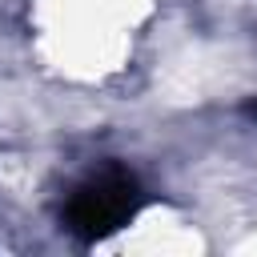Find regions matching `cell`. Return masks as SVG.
I'll return each mask as SVG.
<instances>
[{
	"instance_id": "1",
	"label": "cell",
	"mask_w": 257,
	"mask_h": 257,
	"mask_svg": "<svg viewBox=\"0 0 257 257\" xmlns=\"http://www.w3.org/2000/svg\"><path fill=\"white\" fill-rule=\"evenodd\" d=\"M137 209H141V185L133 181V173L108 165L72 189V197L64 205V225L76 237L96 241V237H108L120 225H128L137 217Z\"/></svg>"
}]
</instances>
